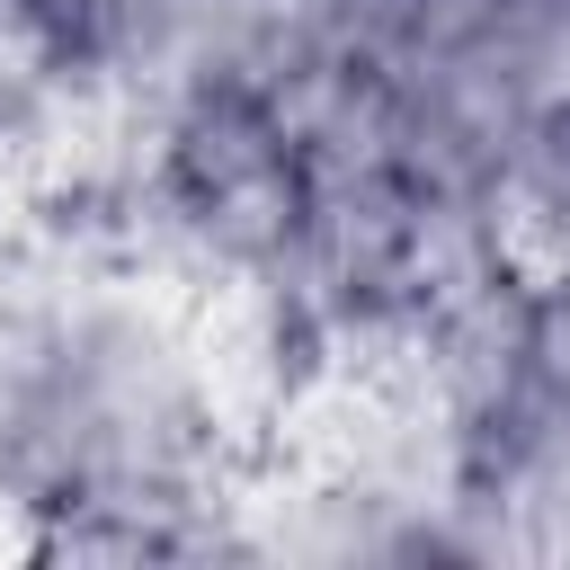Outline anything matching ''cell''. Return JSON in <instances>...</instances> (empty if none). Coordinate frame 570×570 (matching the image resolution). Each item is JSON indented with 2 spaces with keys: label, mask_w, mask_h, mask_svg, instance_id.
Here are the masks:
<instances>
[{
  "label": "cell",
  "mask_w": 570,
  "mask_h": 570,
  "mask_svg": "<svg viewBox=\"0 0 570 570\" xmlns=\"http://www.w3.org/2000/svg\"><path fill=\"white\" fill-rule=\"evenodd\" d=\"M472 490V419L419 312L303 321L258 454L223 481V561H419Z\"/></svg>",
  "instance_id": "1"
},
{
  "label": "cell",
  "mask_w": 570,
  "mask_h": 570,
  "mask_svg": "<svg viewBox=\"0 0 570 570\" xmlns=\"http://www.w3.org/2000/svg\"><path fill=\"white\" fill-rule=\"evenodd\" d=\"M472 205H481L490 267L517 294H534V303L570 294V98L543 107V116H525L490 151Z\"/></svg>",
  "instance_id": "2"
},
{
  "label": "cell",
  "mask_w": 570,
  "mask_h": 570,
  "mask_svg": "<svg viewBox=\"0 0 570 570\" xmlns=\"http://www.w3.org/2000/svg\"><path fill=\"white\" fill-rule=\"evenodd\" d=\"M62 62H71V45H62L53 9H45V0H0V116H9L18 98H36Z\"/></svg>",
  "instance_id": "3"
},
{
  "label": "cell",
  "mask_w": 570,
  "mask_h": 570,
  "mask_svg": "<svg viewBox=\"0 0 570 570\" xmlns=\"http://www.w3.org/2000/svg\"><path fill=\"white\" fill-rule=\"evenodd\" d=\"M347 9H356V0H347Z\"/></svg>",
  "instance_id": "4"
}]
</instances>
